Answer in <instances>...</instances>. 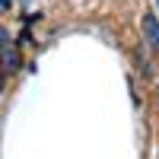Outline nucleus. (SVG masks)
Wrapping results in <instances>:
<instances>
[{"mask_svg": "<svg viewBox=\"0 0 159 159\" xmlns=\"http://www.w3.org/2000/svg\"><path fill=\"white\" fill-rule=\"evenodd\" d=\"M143 42H147L150 51H159V16L156 13L143 16Z\"/></svg>", "mask_w": 159, "mask_h": 159, "instance_id": "obj_1", "label": "nucleus"}, {"mask_svg": "<svg viewBox=\"0 0 159 159\" xmlns=\"http://www.w3.org/2000/svg\"><path fill=\"white\" fill-rule=\"evenodd\" d=\"M19 67H22L19 51H16V48H10V45H3V48H0V70H3V73H16Z\"/></svg>", "mask_w": 159, "mask_h": 159, "instance_id": "obj_2", "label": "nucleus"}, {"mask_svg": "<svg viewBox=\"0 0 159 159\" xmlns=\"http://www.w3.org/2000/svg\"><path fill=\"white\" fill-rule=\"evenodd\" d=\"M10 45V32H7V25H0V48Z\"/></svg>", "mask_w": 159, "mask_h": 159, "instance_id": "obj_3", "label": "nucleus"}, {"mask_svg": "<svg viewBox=\"0 0 159 159\" xmlns=\"http://www.w3.org/2000/svg\"><path fill=\"white\" fill-rule=\"evenodd\" d=\"M10 7H13V0H0V13H10Z\"/></svg>", "mask_w": 159, "mask_h": 159, "instance_id": "obj_4", "label": "nucleus"}, {"mask_svg": "<svg viewBox=\"0 0 159 159\" xmlns=\"http://www.w3.org/2000/svg\"><path fill=\"white\" fill-rule=\"evenodd\" d=\"M156 3H159V0H156Z\"/></svg>", "mask_w": 159, "mask_h": 159, "instance_id": "obj_5", "label": "nucleus"}]
</instances>
